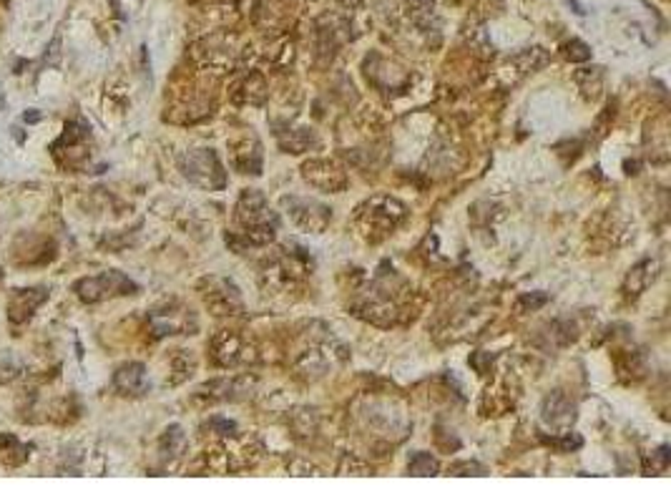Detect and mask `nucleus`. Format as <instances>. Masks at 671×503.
<instances>
[{
	"instance_id": "8",
	"label": "nucleus",
	"mask_w": 671,
	"mask_h": 503,
	"mask_svg": "<svg viewBox=\"0 0 671 503\" xmlns=\"http://www.w3.org/2000/svg\"><path fill=\"white\" fill-rule=\"evenodd\" d=\"M407 470H410L413 476H435V473H438V460H435L433 455L418 451V453L410 458V463H407Z\"/></svg>"
},
{
	"instance_id": "6",
	"label": "nucleus",
	"mask_w": 671,
	"mask_h": 503,
	"mask_svg": "<svg viewBox=\"0 0 671 503\" xmlns=\"http://www.w3.org/2000/svg\"><path fill=\"white\" fill-rule=\"evenodd\" d=\"M113 385L126 395H138L146 390V367L141 363H128L118 367L113 375Z\"/></svg>"
},
{
	"instance_id": "4",
	"label": "nucleus",
	"mask_w": 671,
	"mask_h": 503,
	"mask_svg": "<svg viewBox=\"0 0 671 503\" xmlns=\"http://www.w3.org/2000/svg\"><path fill=\"white\" fill-rule=\"evenodd\" d=\"M294 201H297V204L302 206V209H297V206L289 204V201H287V199H284V204L289 206L292 219L297 221L299 227L312 229V232H322V229L327 227V221L332 219V211L327 209V206H317V201L297 199V197H294Z\"/></svg>"
},
{
	"instance_id": "7",
	"label": "nucleus",
	"mask_w": 671,
	"mask_h": 503,
	"mask_svg": "<svg viewBox=\"0 0 671 503\" xmlns=\"http://www.w3.org/2000/svg\"><path fill=\"white\" fill-rule=\"evenodd\" d=\"M45 299V292L43 289H23L21 294H16V299L11 302V320L18 322V320H28V317L33 315V310L38 307L40 302Z\"/></svg>"
},
{
	"instance_id": "3",
	"label": "nucleus",
	"mask_w": 671,
	"mask_h": 503,
	"mask_svg": "<svg viewBox=\"0 0 671 503\" xmlns=\"http://www.w3.org/2000/svg\"><path fill=\"white\" fill-rule=\"evenodd\" d=\"M76 292L83 302H99V299L113 297V294H131L136 292V284L121 272H106L101 277H89L76 284Z\"/></svg>"
},
{
	"instance_id": "2",
	"label": "nucleus",
	"mask_w": 671,
	"mask_h": 503,
	"mask_svg": "<svg viewBox=\"0 0 671 503\" xmlns=\"http://www.w3.org/2000/svg\"><path fill=\"white\" fill-rule=\"evenodd\" d=\"M182 169L194 184H201L206 189H224L226 187V174L219 164V156L214 149H199L184 156Z\"/></svg>"
},
{
	"instance_id": "11",
	"label": "nucleus",
	"mask_w": 671,
	"mask_h": 503,
	"mask_svg": "<svg viewBox=\"0 0 671 503\" xmlns=\"http://www.w3.org/2000/svg\"><path fill=\"white\" fill-rule=\"evenodd\" d=\"M458 470H470V476H483L485 468L478 463H460V465H453V473H458Z\"/></svg>"
},
{
	"instance_id": "12",
	"label": "nucleus",
	"mask_w": 671,
	"mask_h": 503,
	"mask_svg": "<svg viewBox=\"0 0 671 503\" xmlns=\"http://www.w3.org/2000/svg\"><path fill=\"white\" fill-rule=\"evenodd\" d=\"M40 114H26V121H38Z\"/></svg>"
},
{
	"instance_id": "9",
	"label": "nucleus",
	"mask_w": 671,
	"mask_h": 503,
	"mask_svg": "<svg viewBox=\"0 0 671 503\" xmlns=\"http://www.w3.org/2000/svg\"><path fill=\"white\" fill-rule=\"evenodd\" d=\"M563 50H566V55L571 61H589L591 58V48L583 43V40H571V43L563 45Z\"/></svg>"
},
{
	"instance_id": "5",
	"label": "nucleus",
	"mask_w": 671,
	"mask_h": 503,
	"mask_svg": "<svg viewBox=\"0 0 671 503\" xmlns=\"http://www.w3.org/2000/svg\"><path fill=\"white\" fill-rule=\"evenodd\" d=\"M540 415H543V421L548 423L550 428H566L571 426L573 418H576V405H573L561 390H556V393H550L548 398L543 400Z\"/></svg>"
},
{
	"instance_id": "10",
	"label": "nucleus",
	"mask_w": 671,
	"mask_h": 503,
	"mask_svg": "<svg viewBox=\"0 0 671 503\" xmlns=\"http://www.w3.org/2000/svg\"><path fill=\"white\" fill-rule=\"evenodd\" d=\"M545 302H548V294H536V297H531V294H523V297L518 299V310H521V312L538 310V307H543Z\"/></svg>"
},
{
	"instance_id": "1",
	"label": "nucleus",
	"mask_w": 671,
	"mask_h": 503,
	"mask_svg": "<svg viewBox=\"0 0 671 503\" xmlns=\"http://www.w3.org/2000/svg\"><path fill=\"white\" fill-rule=\"evenodd\" d=\"M237 211H239V221H242L244 229L249 232L247 234L249 244H265L274 237L277 221L279 219H277V214L270 209L267 199L257 189H247V192L242 194Z\"/></svg>"
}]
</instances>
